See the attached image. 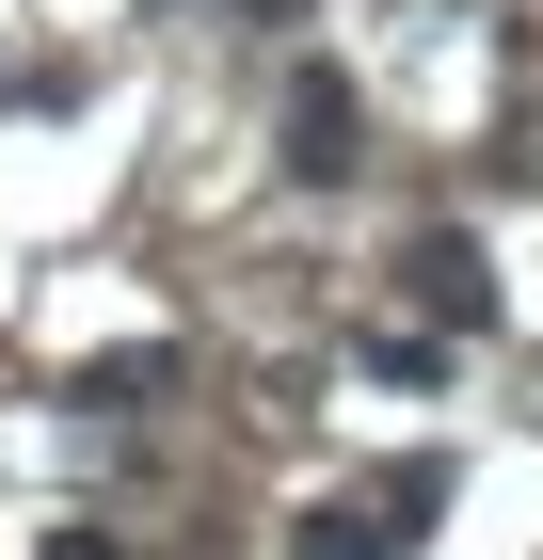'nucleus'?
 <instances>
[{
  "mask_svg": "<svg viewBox=\"0 0 543 560\" xmlns=\"http://www.w3.org/2000/svg\"><path fill=\"white\" fill-rule=\"evenodd\" d=\"M352 161H368V113H352L335 65H304V81H288V176H304V192H335Z\"/></svg>",
  "mask_w": 543,
  "mask_h": 560,
  "instance_id": "1",
  "label": "nucleus"
},
{
  "mask_svg": "<svg viewBox=\"0 0 543 560\" xmlns=\"http://www.w3.org/2000/svg\"><path fill=\"white\" fill-rule=\"evenodd\" d=\"M400 272H416V304H432V320H480V304H496V289H480V241H463V224H432Z\"/></svg>",
  "mask_w": 543,
  "mask_h": 560,
  "instance_id": "2",
  "label": "nucleus"
},
{
  "mask_svg": "<svg viewBox=\"0 0 543 560\" xmlns=\"http://www.w3.org/2000/svg\"><path fill=\"white\" fill-rule=\"evenodd\" d=\"M400 545H416V528L383 513V497H368V513H352V497H320V513H304V545H288V560H400Z\"/></svg>",
  "mask_w": 543,
  "mask_h": 560,
  "instance_id": "3",
  "label": "nucleus"
},
{
  "mask_svg": "<svg viewBox=\"0 0 543 560\" xmlns=\"http://www.w3.org/2000/svg\"><path fill=\"white\" fill-rule=\"evenodd\" d=\"M161 385H176V352H161V337H128V352H96V369H81V400H113V417H144Z\"/></svg>",
  "mask_w": 543,
  "mask_h": 560,
  "instance_id": "4",
  "label": "nucleus"
},
{
  "mask_svg": "<svg viewBox=\"0 0 543 560\" xmlns=\"http://www.w3.org/2000/svg\"><path fill=\"white\" fill-rule=\"evenodd\" d=\"M48 560H113V528H48Z\"/></svg>",
  "mask_w": 543,
  "mask_h": 560,
  "instance_id": "5",
  "label": "nucleus"
}]
</instances>
